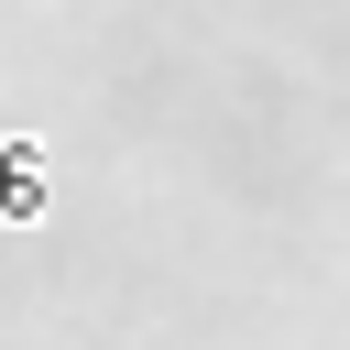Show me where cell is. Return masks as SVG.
<instances>
[{
  "instance_id": "6da1fadb",
  "label": "cell",
  "mask_w": 350,
  "mask_h": 350,
  "mask_svg": "<svg viewBox=\"0 0 350 350\" xmlns=\"http://www.w3.org/2000/svg\"><path fill=\"white\" fill-rule=\"evenodd\" d=\"M33 197H44V153H33V142H0V219L33 208Z\"/></svg>"
}]
</instances>
